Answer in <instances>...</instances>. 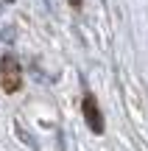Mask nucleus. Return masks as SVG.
<instances>
[{"label":"nucleus","instance_id":"nucleus-1","mask_svg":"<svg viewBox=\"0 0 148 151\" xmlns=\"http://www.w3.org/2000/svg\"><path fill=\"white\" fill-rule=\"evenodd\" d=\"M17 87H20V67L11 56H3V90L14 92Z\"/></svg>","mask_w":148,"mask_h":151},{"label":"nucleus","instance_id":"nucleus-2","mask_svg":"<svg viewBox=\"0 0 148 151\" xmlns=\"http://www.w3.org/2000/svg\"><path fill=\"white\" fill-rule=\"evenodd\" d=\"M84 112H87V120H89V129L92 132H104V123H101V112H98V106H95V98L89 95H84Z\"/></svg>","mask_w":148,"mask_h":151},{"label":"nucleus","instance_id":"nucleus-3","mask_svg":"<svg viewBox=\"0 0 148 151\" xmlns=\"http://www.w3.org/2000/svg\"><path fill=\"white\" fill-rule=\"evenodd\" d=\"M73 6H78V0H73Z\"/></svg>","mask_w":148,"mask_h":151}]
</instances>
